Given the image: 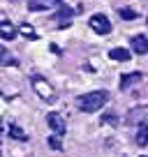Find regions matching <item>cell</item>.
I'll return each mask as SVG.
<instances>
[{"label": "cell", "instance_id": "obj_1", "mask_svg": "<svg viewBox=\"0 0 148 157\" xmlns=\"http://www.w3.org/2000/svg\"><path fill=\"white\" fill-rule=\"evenodd\" d=\"M107 102H109V93L107 90H93V93H86V95H81V97L76 99V104H79V109L84 113L99 111Z\"/></svg>", "mask_w": 148, "mask_h": 157}, {"label": "cell", "instance_id": "obj_2", "mask_svg": "<svg viewBox=\"0 0 148 157\" xmlns=\"http://www.w3.org/2000/svg\"><path fill=\"white\" fill-rule=\"evenodd\" d=\"M30 83H33V90L40 95L44 102H53V99H56V90H53V86H51L46 78H42V76H33V78H30Z\"/></svg>", "mask_w": 148, "mask_h": 157}, {"label": "cell", "instance_id": "obj_3", "mask_svg": "<svg viewBox=\"0 0 148 157\" xmlns=\"http://www.w3.org/2000/svg\"><path fill=\"white\" fill-rule=\"evenodd\" d=\"M90 28H93L97 35H109L111 33V21H109L104 14H93L90 16Z\"/></svg>", "mask_w": 148, "mask_h": 157}, {"label": "cell", "instance_id": "obj_4", "mask_svg": "<svg viewBox=\"0 0 148 157\" xmlns=\"http://www.w3.org/2000/svg\"><path fill=\"white\" fill-rule=\"evenodd\" d=\"M46 123H49V127L53 129L56 136H63V134H65V120H63L60 113H56V111L46 113Z\"/></svg>", "mask_w": 148, "mask_h": 157}, {"label": "cell", "instance_id": "obj_5", "mask_svg": "<svg viewBox=\"0 0 148 157\" xmlns=\"http://www.w3.org/2000/svg\"><path fill=\"white\" fill-rule=\"evenodd\" d=\"M63 0H30L28 10L30 12H44V10H53V7H60Z\"/></svg>", "mask_w": 148, "mask_h": 157}, {"label": "cell", "instance_id": "obj_6", "mask_svg": "<svg viewBox=\"0 0 148 157\" xmlns=\"http://www.w3.org/2000/svg\"><path fill=\"white\" fill-rule=\"evenodd\" d=\"M132 51L139 53V56L148 53V37H146V35H134V37H132Z\"/></svg>", "mask_w": 148, "mask_h": 157}, {"label": "cell", "instance_id": "obj_7", "mask_svg": "<svg viewBox=\"0 0 148 157\" xmlns=\"http://www.w3.org/2000/svg\"><path fill=\"white\" fill-rule=\"evenodd\" d=\"M143 118H148V106H134L127 111V123H141Z\"/></svg>", "mask_w": 148, "mask_h": 157}, {"label": "cell", "instance_id": "obj_8", "mask_svg": "<svg viewBox=\"0 0 148 157\" xmlns=\"http://www.w3.org/2000/svg\"><path fill=\"white\" fill-rule=\"evenodd\" d=\"M109 58L116 60V63H127V60L132 58V53H130L127 49H120V46H116V49L109 51Z\"/></svg>", "mask_w": 148, "mask_h": 157}, {"label": "cell", "instance_id": "obj_9", "mask_svg": "<svg viewBox=\"0 0 148 157\" xmlns=\"http://www.w3.org/2000/svg\"><path fill=\"white\" fill-rule=\"evenodd\" d=\"M134 141H137V146H141V148H146V146H148V125H146V123H141V125H139Z\"/></svg>", "mask_w": 148, "mask_h": 157}, {"label": "cell", "instance_id": "obj_10", "mask_svg": "<svg viewBox=\"0 0 148 157\" xmlns=\"http://www.w3.org/2000/svg\"><path fill=\"white\" fill-rule=\"evenodd\" d=\"M139 78H141V72H130V74H123V78H120V88H130L132 83H137Z\"/></svg>", "mask_w": 148, "mask_h": 157}, {"label": "cell", "instance_id": "obj_11", "mask_svg": "<svg viewBox=\"0 0 148 157\" xmlns=\"http://www.w3.org/2000/svg\"><path fill=\"white\" fill-rule=\"evenodd\" d=\"M0 37L7 39V42H12V39L16 37V28L12 23H2V25H0Z\"/></svg>", "mask_w": 148, "mask_h": 157}, {"label": "cell", "instance_id": "obj_12", "mask_svg": "<svg viewBox=\"0 0 148 157\" xmlns=\"http://www.w3.org/2000/svg\"><path fill=\"white\" fill-rule=\"evenodd\" d=\"M0 65H5V67H10V65H16L14 56H12V53H10V51H7L2 44H0Z\"/></svg>", "mask_w": 148, "mask_h": 157}, {"label": "cell", "instance_id": "obj_13", "mask_svg": "<svg viewBox=\"0 0 148 157\" xmlns=\"http://www.w3.org/2000/svg\"><path fill=\"white\" fill-rule=\"evenodd\" d=\"M10 136L16 139V141H25V139H28V134H25L19 125H10Z\"/></svg>", "mask_w": 148, "mask_h": 157}, {"label": "cell", "instance_id": "obj_14", "mask_svg": "<svg viewBox=\"0 0 148 157\" xmlns=\"http://www.w3.org/2000/svg\"><path fill=\"white\" fill-rule=\"evenodd\" d=\"M72 14H74V10H69L67 5H60V10L56 12V19H58V21H69Z\"/></svg>", "mask_w": 148, "mask_h": 157}, {"label": "cell", "instance_id": "obj_15", "mask_svg": "<svg viewBox=\"0 0 148 157\" xmlns=\"http://www.w3.org/2000/svg\"><path fill=\"white\" fill-rule=\"evenodd\" d=\"M21 35H23V37H28V39H35V37H37V33H35V30H33V25H28V23H21Z\"/></svg>", "mask_w": 148, "mask_h": 157}, {"label": "cell", "instance_id": "obj_16", "mask_svg": "<svg viewBox=\"0 0 148 157\" xmlns=\"http://www.w3.org/2000/svg\"><path fill=\"white\" fill-rule=\"evenodd\" d=\"M120 16H123L125 21H134V19H137V12H134V10H125V7H123V10H120Z\"/></svg>", "mask_w": 148, "mask_h": 157}, {"label": "cell", "instance_id": "obj_17", "mask_svg": "<svg viewBox=\"0 0 148 157\" xmlns=\"http://www.w3.org/2000/svg\"><path fill=\"white\" fill-rule=\"evenodd\" d=\"M49 146L53 148V150H63V141H60V136H51L49 139Z\"/></svg>", "mask_w": 148, "mask_h": 157}, {"label": "cell", "instance_id": "obj_18", "mask_svg": "<svg viewBox=\"0 0 148 157\" xmlns=\"http://www.w3.org/2000/svg\"><path fill=\"white\" fill-rule=\"evenodd\" d=\"M102 123H107V125H116V123H118V118H116V113H104V116H102Z\"/></svg>", "mask_w": 148, "mask_h": 157}, {"label": "cell", "instance_id": "obj_19", "mask_svg": "<svg viewBox=\"0 0 148 157\" xmlns=\"http://www.w3.org/2000/svg\"><path fill=\"white\" fill-rule=\"evenodd\" d=\"M146 23H148V19H146Z\"/></svg>", "mask_w": 148, "mask_h": 157}, {"label": "cell", "instance_id": "obj_20", "mask_svg": "<svg viewBox=\"0 0 148 157\" xmlns=\"http://www.w3.org/2000/svg\"><path fill=\"white\" fill-rule=\"evenodd\" d=\"M143 157H146V155H143Z\"/></svg>", "mask_w": 148, "mask_h": 157}]
</instances>
